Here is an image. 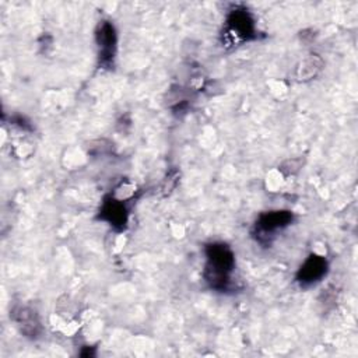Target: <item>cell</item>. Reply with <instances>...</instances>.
I'll return each instance as SVG.
<instances>
[{
	"mask_svg": "<svg viewBox=\"0 0 358 358\" xmlns=\"http://www.w3.org/2000/svg\"><path fill=\"white\" fill-rule=\"evenodd\" d=\"M292 221L289 211H268L259 217L256 221V229L260 236H273L278 229L287 227Z\"/></svg>",
	"mask_w": 358,
	"mask_h": 358,
	"instance_id": "3957f363",
	"label": "cell"
},
{
	"mask_svg": "<svg viewBox=\"0 0 358 358\" xmlns=\"http://www.w3.org/2000/svg\"><path fill=\"white\" fill-rule=\"evenodd\" d=\"M35 312L27 309V308H21L20 312H18V319L17 322L20 323V326L22 327V330L25 333H28L29 330H34L35 331V327H38V320L35 319Z\"/></svg>",
	"mask_w": 358,
	"mask_h": 358,
	"instance_id": "52a82bcc",
	"label": "cell"
},
{
	"mask_svg": "<svg viewBox=\"0 0 358 358\" xmlns=\"http://www.w3.org/2000/svg\"><path fill=\"white\" fill-rule=\"evenodd\" d=\"M326 270H327V263L324 257L317 255H310L301 266L296 274V280L301 282V285H310L319 281L326 274Z\"/></svg>",
	"mask_w": 358,
	"mask_h": 358,
	"instance_id": "5b68a950",
	"label": "cell"
},
{
	"mask_svg": "<svg viewBox=\"0 0 358 358\" xmlns=\"http://www.w3.org/2000/svg\"><path fill=\"white\" fill-rule=\"evenodd\" d=\"M206 281L211 288L227 289L235 267V257L232 250L225 243H210L206 246Z\"/></svg>",
	"mask_w": 358,
	"mask_h": 358,
	"instance_id": "6da1fadb",
	"label": "cell"
},
{
	"mask_svg": "<svg viewBox=\"0 0 358 358\" xmlns=\"http://www.w3.org/2000/svg\"><path fill=\"white\" fill-rule=\"evenodd\" d=\"M96 42L99 48V59L103 64H110L116 50V32L110 22L103 21L96 31Z\"/></svg>",
	"mask_w": 358,
	"mask_h": 358,
	"instance_id": "277c9868",
	"label": "cell"
},
{
	"mask_svg": "<svg viewBox=\"0 0 358 358\" xmlns=\"http://www.w3.org/2000/svg\"><path fill=\"white\" fill-rule=\"evenodd\" d=\"M122 200H110L103 204L101 211L102 218L109 221L112 225H124L127 220V211L124 206L120 203Z\"/></svg>",
	"mask_w": 358,
	"mask_h": 358,
	"instance_id": "8992f818",
	"label": "cell"
},
{
	"mask_svg": "<svg viewBox=\"0 0 358 358\" xmlns=\"http://www.w3.org/2000/svg\"><path fill=\"white\" fill-rule=\"evenodd\" d=\"M227 31L232 41H248L255 38L256 25L246 8H235L227 18Z\"/></svg>",
	"mask_w": 358,
	"mask_h": 358,
	"instance_id": "7a4b0ae2",
	"label": "cell"
}]
</instances>
